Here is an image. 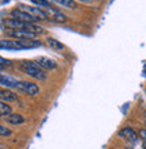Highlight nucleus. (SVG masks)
<instances>
[{
	"label": "nucleus",
	"instance_id": "20e7f679",
	"mask_svg": "<svg viewBox=\"0 0 146 149\" xmlns=\"http://www.w3.org/2000/svg\"><path fill=\"white\" fill-rule=\"evenodd\" d=\"M20 10L28 12L30 15H33L34 18H37L38 20H45V19H49L48 18V14L45 12V10H41L39 7H31V6H19Z\"/></svg>",
	"mask_w": 146,
	"mask_h": 149
},
{
	"label": "nucleus",
	"instance_id": "2eb2a0df",
	"mask_svg": "<svg viewBox=\"0 0 146 149\" xmlns=\"http://www.w3.org/2000/svg\"><path fill=\"white\" fill-rule=\"evenodd\" d=\"M46 43H48L51 49H54V50H62L64 49L62 43L60 42V41H57V39H54V38H50V37L46 39Z\"/></svg>",
	"mask_w": 146,
	"mask_h": 149
},
{
	"label": "nucleus",
	"instance_id": "4468645a",
	"mask_svg": "<svg viewBox=\"0 0 146 149\" xmlns=\"http://www.w3.org/2000/svg\"><path fill=\"white\" fill-rule=\"evenodd\" d=\"M6 121L10 125H20L24 122V117L20 114H10L8 117H6Z\"/></svg>",
	"mask_w": 146,
	"mask_h": 149
},
{
	"label": "nucleus",
	"instance_id": "6e6552de",
	"mask_svg": "<svg viewBox=\"0 0 146 149\" xmlns=\"http://www.w3.org/2000/svg\"><path fill=\"white\" fill-rule=\"evenodd\" d=\"M0 46L3 50H23L18 39H1Z\"/></svg>",
	"mask_w": 146,
	"mask_h": 149
},
{
	"label": "nucleus",
	"instance_id": "4be33fe9",
	"mask_svg": "<svg viewBox=\"0 0 146 149\" xmlns=\"http://www.w3.org/2000/svg\"><path fill=\"white\" fill-rule=\"evenodd\" d=\"M80 1H89V0H80Z\"/></svg>",
	"mask_w": 146,
	"mask_h": 149
},
{
	"label": "nucleus",
	"instance_id": "f8f14e48",
	"mask_svg": "<svg viewBox=\"0 0 146 149\" xmlns=\"http://www.w3.org/2000/svg\"><path fill=\"white\" fill-rule=\"evenodd\" d=\"M0 99H1V102L10 103V102L18 100V96H16V94H14V92L10 90H1V92H0Z\"/></svg>",
	"mask_w": 146,
	"mask_h": 149
},
{
	"label": "nucleus",
	"instance_id": "5701e85b",
	"mask_svg": "<svg viewBox=\"0 0 146 149\" xmlns=\"http://www.w3.org/2000/svg\"><path fill=\"white\" fill-rule=\"evenodd\" d=\"M125 149H131V148H125Z\"/></svg>",
	"mask_w": 146,
	"mask_h": 149
},
{
	"label": "nucleus",
	"instance_id": "39448f33",
	"mask_svg": "<svg viewBox=\"0 0 146 149\" xmlns=\"http://www.w3.org/2000/svg\"><path fill=\"white\" fill-rule=\"evenodd\" d=\"M18 90L27 95H31V96L39 94V87L37 86L35 83H30V81H19Z\"/></svg>",
	"mask_w": 146,
	"mask_h": 149
},
{
	"label": "nucleus",
	"instance_id": "1a4fd4ad",
	"mask_svg": "<svg viewBox=\"0 0 146 149\" xmlns=\"http://www.w3.org/2000/svg\"><path fill=\"white\" fill-rule=\"evenodd\" d=\"M0 81H1V86L7 87V88H18V86H19V81L16 79L4 73H1V76H0Z\"/></svg>",
	"mask_w": 146,
	"mask_h": 149
},
{
	"label": "nucleus",
	"instance_id": "f257e3e1",
	"mask_svg": "<svg viewBox=\"0 0 146 149\" xmlns=\"http://www.w3.org/2000/svg\"><path fill=\"white\" fill-rule=\"evenodd\" d=\"M20 68H22V71H23L26 74H28L30 77L37 79V80H39V81H45L46 77H48L45 69H42V68L37 64V61L23 60V61L20 63Z\"/></svg>",
	"mask_w": 146,
	"mask_h": 149
},
{
	"label": "nucleus",
	"instance_id": "423d86ee",
	"mask_svg": "<svg viewBox=\"0 0 146 149\" xmlns=\"http://www.w3.org/2000/svg\"><path fill=\"white\" fill-rule=\"evenodd\" d=\"M7 36L14 39H34L37 34L31 31H26V30H10L7 31Z\"/></svg>",
	"mask_w": 146,
	"mask_h": 149
},
{
	"label": "nucleus",
	"instance_id": "a211bd4d",
	"mask_svg": "<svg viewBox=\"0 0 146 149\" xmlns=\"http://www.w3.org/2000/svg\"><path fill=\"white\" fill-rule=\"evenodd\" d=\"M34 4H37L38 7H44V8H48V7H51L50 6V1L49 0H31Z\"/></svg>",
	"mask_w": 146,
	"mask_h": 149
},
{
	"label": "nucleus",
	"instance_id": "aec40b11",
	"mask_svg": "<svg viewBox=\"0 0 146 149\" xmlns=\"http://www.w3.org/2000/svg\"><path fill=\"white\" fill-rule=\"evenodd\" d=\"M0 64H1V69H4V67H6V65H7V67H10L12 63L10 61V60H6V58H3V57H1V58H0Z\"/></svg>",
	"mask_w": 146,
	"mask_h": 149
},
{
	"label": "nucleus",
	"instance_id": "f3484780",
	"mask_svg": "<svg viewBox=\"0 0 146 149\" xmlns=\"http://www.w3.org/2000/svg\"><path fill=\"white\" fill-rule=\"evenodd\" d=\"M10 114H12L11 113V107L8 106L6 102H1L0 103V115L6 118V117H8Z\"/></svg>",
	"mask_w": 146,
	"mask_h": 149
},
{
	"label": "nucleus",
	"instance_id": "9b49d317",
	"mask_svg": "<svg viewBox=\"0 0 146 149\" xmlns=\"http://www.w3.org/2000/svg\"><path fill=\"white\" fill-rule=\"evenodd\" d=\"M119 137H122V138H125L127 141H131V142H135L138 140L137 133H135L131 127H125V129H122L119 132Z\"/></svg>",
	"mask_w": 146,
	"mask_h": 149
},
{
	"label": "nucleus",
	"instance_id": "ddd939ff",
	"mask_svg": "<svg viewBox=\"0 0 146 149\" xmlns=\"http://www.w3.org/2000/svg\"><path fill=\"white\" fill-rule=\"evenodd\" d=\"M20 42V46L22 49H33V47H39L41 42L38 39H18Z\"/></svg>",
	"mask_w": 146,
	"mask_h": 149
},
{
	"label": "nucleus",
	"instance_id": "7ed1b4c3",
	"mask_svg": "<svg viewBox=\"0 0 146 149\" xmlns=\"http://www.w3.org/2000/svg\"><path fill=\"white\" fill-rule=\"evenodd\" d=\"M10 16H11L12 19H18V20H23V22H30V23H34L35 20H38L37 18H34L33 15H30L28 12L23 11V10H18V8H15V10H12L11 12H10Z\"/></svg>",
	"mask_w": 146,
	"mask_h": 149
},
{
	"label": "nucleus",
	"instance_id": "412c9836",
	"mask_svg": "<svg viewBox=\"0 0 146 149\" xmlns=\"http://www.w3.org/2000/svg\"><path fill=\"white\" fill-rule=\"evenodd\" d=\"M139 137H141V140H142V141L146 144V129H141V130H139Z\"/></svg>",
	"mask_w": 146,
	"mask_h": 149
},
{
	"label": "nucleus",
	"instance_id": "0eeeda50",
	"mask_svg": "<svg viewBox=\"0 0 146 149\" xmlns=\"http://www.w3.org/2000/svg\"><path fill=\"white\" fill-rule=\"evenodd\" d=\"M45 12L48 14V18L50 20H54V22H58V23H64V22H66V16L64 15L61 11H58V10H55V8L53 7H48L45 8Z\"/></svg>",
	"mask_w": 146,
	"mask_h": 149
},
{
	"label": "nucleus",
	"instance_id": "6ab92c4d",
	"mask_svg": "<svg viewBox=\"0 0 146 149\" xmlns=\"http://www.w3.org/2000/svg\"><path fill=\"white\" fill-rule=\"evenodd\" d=\"M0 136H1V137H8V136H11V130L1 125L0 126Z\"/></svg>",
	"mask_w": 146,
	"mask_h": 149
},
{
	"label": "nucleus",
	"instance_id": "f03ea898",
	"mask_svg": "<svg viewBox=\"0 0 146 149\" xmlns=\"http://www.w3.org/2000/svg\"><path fill=\"white\" fill-rule=\"evenodd\" d=\"M4 23L7 24V27L12 29V30H26V31H31V33H35V34H39L42 33V27L37 26L35 23H30V22H23V20H18V19H7Z\"/></svg>",
	"mask_w": 146,
	"mask_h": 149
},
{
	"label": "nucleus",
	"instance_id": "9d476101",
	"mask_svg": "<svg viewBox=\"0 0 146 149\" xmlns=\"http://www.w3.org/2000/svg\"><path fill=\"white\" fill-rule=\"evenodd\" d=\"M37 64L42 69H55L57 68V63H55L54 60L48 58V57H39V58L37 60Z\"/></svg>",
	"mask_w": 146,
	"mask_h": 149
},
{
	"label": "nucleus",
	"instance_id": "dca6fc26",
	"mask_svg": "<svg viewBox=\"0 0 146 149\" xmlns=\"http://www.w3.org/2000/svg\"><path fill=\"white\" fill-rule=\"evenodd\" d=\"M51 1H54L55 4H58L61 7H66V8H76L75 0H51Z\"/></svg>",
	"mask_w": 146,
	"mask_h": 149
}]
</instances>
